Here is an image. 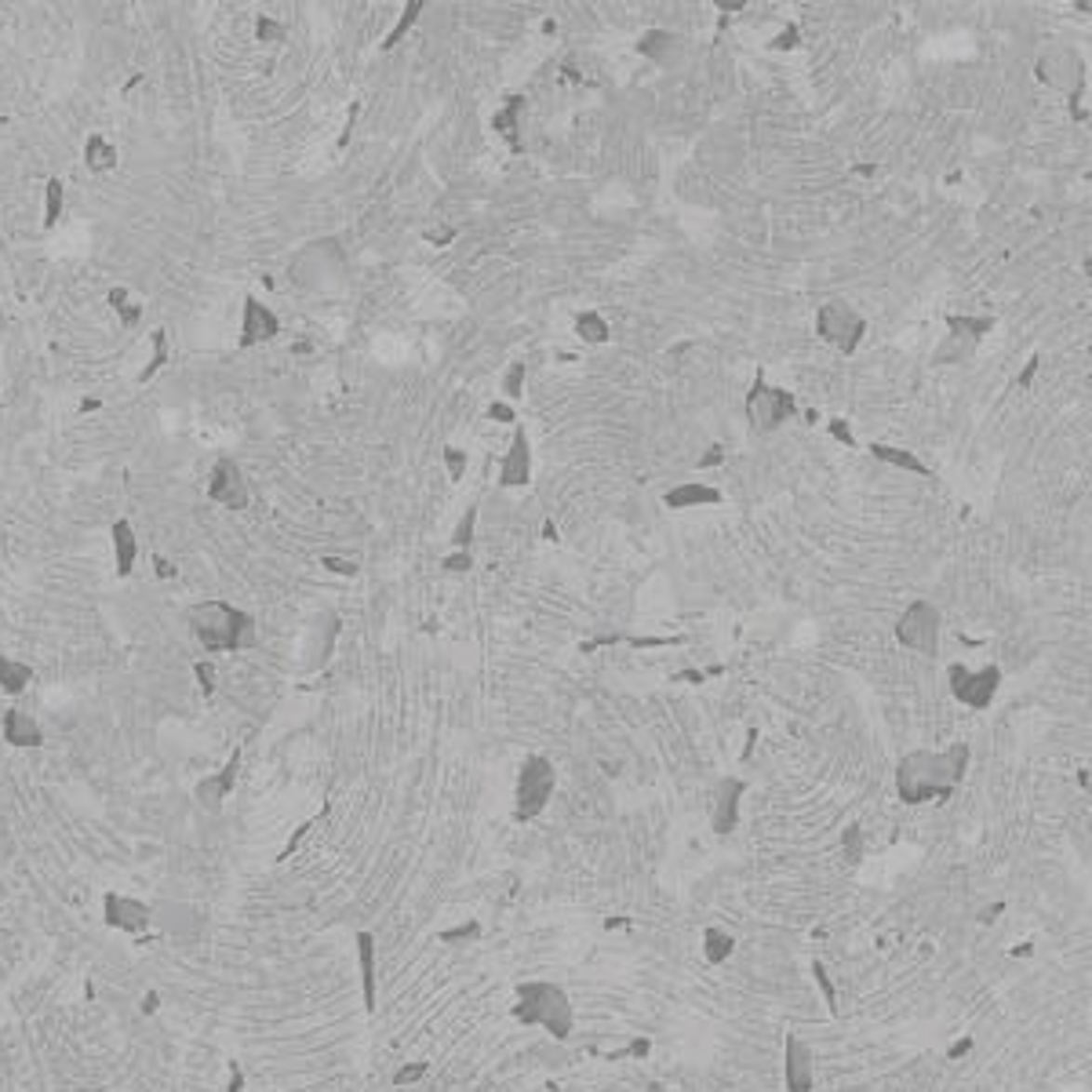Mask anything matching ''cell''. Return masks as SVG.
I'll return each mask as SVG.
<instances>
[{"mask_svg": "<svg viewBox=\"0 0 1092 1092\" xmlns=\"http://www.w3.org/2000/svg\"><path fill=\"white\" fill-rule=\"evenodd\" d=\"M968 765V747L958 743L951 751H914L899 761L896 772V787L899 798L911 805H925V801H947L954 794V787L962 783Z\"/></svg>", "mask_w": 1092, "mask_h": 1092, "instance_id": "cell-1", "label": "cell"}, {"mask_svg": "<svg viewBox=\"0 0 1092 1092\" xmlns=\"http://www.w3.org/2000/svg\"><path fill=\"white\" fill-rule=\"evenodd\" d=\"M831 430H834V437H841L845 445H852V433H848V426H841V419L831 422Z\"/></svg>", "mask_w": 1092, "mask_h": 1092, "instance_id": "cell-47", "label": "cell"}, {"mask_svg": "<svg viewBox=\"0 0 1092 1092\" xmlns=\"http://www.w3.org/2000/svg\"><path fill=\"white\" fill-rule=\"evenodd\" d=\"M648 59H656L659 66H671V62H677L681 59V51H685V41L681 37H673V33H667V30H652L645 41L637 44Z\"/></svg>", "mask_w": 1092, "mask_h": 1092, "instance_id": "cell-20", "label": "cell"}, {"mask_svg": "<svg viewBox=\"0 0 1092 1092\" xmlns=\"http://www.w3.org/2000/svg\"><path fill=\"white\" fill-rule=\"evenodd\" d=\"M157 1008H161V994H157V991H146V994L139 998V1012H142V1016H153Z\"/></svg>", "mask_w": 1092, "mask_h": 1092, "instance_id": "cell-41", "label": "cell"}, {"mask_svg": "<svg viewBox=\"0 0 1092 1092\" xmlns=\"http://www.w3.org/2000/svg\"><path fill=\"white\" fill-rule=\"evenodd\" d=\"M150 342H153V357H150V365L139 372V382H150V379L168 365V332H165V328H153V332H150Z\"/></svg>", "mask_w": 1092, "mask_h": 1092, "instance_id": "cell-27", "label": "cell"}, {"mask_svg": "<svg viewBox=\"0 0 1092 1092\" xmlns=\"http://www.w3.org/2000/svg\"><path fill=\"white\" fill-rule=\"evenodd\" d=\"M896 637L903 648L922 652V656H936L939 648V608L932 601H914L907 605V612L896 623Z\"/></svg>", "mask_w": 1092, "mask_h": 1092, "instance_id": "cell-4", "label": "cell"}, {"mask_svg": "<svg viewBox=\"0 0 1092 1092\" xmlns=\"http://www.w3.org/2000/svg\"><path fill=\"white\" fill-rule=\"evenodd\" d=\"M513 1016L521 1023H543L553 1038H568L572 1034V1019H576L568 998H565V991L553 987V983H525L517 991Z\"/></svg>", "mask_w": 1092, "mask_h": 1092, "instance_id": "cell-3", "label": "cell"}, {"mask_svg": "<svg viewBox=\"0 0 1092 1092\" xmlns=\"http://www.w3.org/2000/svg\"><path fill=\"white\" fill-rule=\"evenodd\" d=\"M0 736H4L7 747H19V751L22 747H41L44 743V728L37 725V717L19 711V707L4 711V717H0Z\"/></svg>", "mask_w": 1092, "mask_h": 1092, "instance_id": "cell-13", "label": "cell"}, {"mask_svg": "<svg viewBox=\"0 0 1092 1092\" xmlns=\"http://www.w3.org/2000/svg\"><path fill=\"white\" fill-rule=\"evenodd\" d=\"M871 456L882 462H892V466H903V470H911V473H922V477H928L932 470L925 466L914 452H907V448H892V445H871Z\"/></svg>", "mask_w": 1092, "mask_h": 1092, "instance_id": "cell-24", "label": "cell"}, {"mask_svg": "<svg viewBox=\"0 0 1092 1092\" xmlns=\"http://www.w3.org/2000/svg\"><path fill=\"white\" fill-rule=\"evenodd\" d=\"M553 794V765L546 757H528L517 776V819H532Z\"/></svg>", "mask_w": 1092, "mask_h": 1092, "instance_id": "cell-6", "label": "cell"}, {"mask_svg": "<svg viewBox=\"0 0 1092 1092\" xmlns=\"http://www.w3.org/2000/svg\"><path fill=\"white\" fill-rule=\"evenodd\" d=\"M422 1074H426V1063H416V1067H401L397 1074H393V1085H408V1082H419Z\"/></svg>", "mask_w": 1092, "mask_h": 1092, "instance_id": "cell-40", "label": "cell"}, {"mask_svg": "<svg viewBox=\"0 0 1092 1092\" xmlns=\"http://www.w3.org/2000/svg\"><path fill=\"white\" fill-rule=\"evenodd\" d=\"M947 325H951V332H954V336H965V339H972V342H976L979 336H987V332L994 328V321H991V317H951Z\"/></svg>", "mask_w": 1092, "mask_h": 1092, "instance_id": "cell-28", "label": "cell"}, {"mask_svg": "<svg viewBox=\"0 0 1092 1092\" xmlns=\"http://www.w3.org/2000/svg\"><path fill=\"white\" fill-rule=\"evenodd\" d=\"M419 11H422V0H412V4H408V7H405V15H401V19H397V26H393V30H390V37H386V41H382V47H386V51H390V47H397V44H401V37H405V33H408V30H412V22H416V19H419Z\"/></svg>", "mask_w": 1092, "mask_h": 1092, "instance_id": "cell-31", "label": "cell"}, {"mask_svg": "<svg viewBox=\"0 0 1092 1092\" xmlns=\"http://www.w3.org/2000/svg\"><path fill=\"white\" fill-rule=\"evenodd\" d=\"M445 568H448V572H466V568H470V553H466V550H459V553L445 557Z\"/></svg>", "mask_w": 1092, "mask_h": 1092, "instance_id": "cell-42", "label": "cell"}, {"mask_svg": "<svg viewBox=\"0 0 1092 1092\" xmlns=\"http://www.w3.org/2000/svg\"><path fill=\"white\" fill-rule=\"evenodd\" d=\"M255 37H259L262 44H281L285 37H288V26L277 22V19H270V15H259V22H255Z\"/></svg>", "mask_w": 1092, "mask_h": 1092, "instance_id": "cell-34", "label": "cell"}, {"mask_svg": "<svg viewBox=\"0 0 1092 1092\" xmlns=\"http://www.w3.org/2000/svg\"><path fill=\"white\" fill-rule=\"evenodd\" d=\"M445 462H448V477L459 481L462 470H466V452H459V448H445Z\"/></svg>", "mask_w": 1092, "mask_h": 1092, "instance_id": "cell-37", "label": "cell"}, {"mask_svg": "<svg viewBox=\"0 0 1092 1092\" xmlns=\"http://www.w3.org/2000/svg\"><path fill=\"white\" fill-rule=\"evenodd\" d=\"M110 306L121 313V325H125V328H135V325H139V317H142V310H139L135 302H127L125 288H113V292H110Z\"/></svg>", "mask_w": 1092, "mask_h": 1092, "instance_id": "cell-33", "label": "cell"}, {"mask_svg": "<svg viewBox=\"0 0 1092 1092\" xmlns=\"http://www.w3.org/2000/svg\"><path fill=\"white\" fill-rule=\"evenodd\" d=\"M972 346H976L972 339L954 336V332H951V339H947V342H943V346L936 350V361H939V365H947V361H958V357H968V353H972Z\"/></svg>", "mask_w": 1092, "mask_h": 1092, "instance_id": "cell-32", "label": "cell"}, {"mask_svg": "<svg viewBox=\"0 0 1092 1092\" xmlns=\"http://www.w3.org/2000/svg\"><path fill=\"white\" fill-rule=\"evenodd\" d=\"M521 110H525V99H517V95H513V99L506 102L503 113H496V121H492V125H496V131H503L510 142H517V117H521Z\"/></svg>", "mask_w": 1092, "mask_h": 1092, "instance_id": "cell-29", "label": "cell"}, {"mask_svg": "<svg viewBox=\"0 0 1092 1092\" xmlns=\"http://www.w3.org/2000/svg\"><path fill=\"white\" fill-rule=\"evenodd\" d=\"M488 416H492V419L510 422V419H513V408H510V405H492V412H488Z\"/></svg>", "mask_w": 1092, "mask_h": 1092, "instance_id": "cell-46", "label": "cell"}, {"mask_svg": "<svg viewBox=\"0 0 1092 1092\" xmlns=\"http://www.w3.org/2000/svg\"><path fill=\"white\" fill-rule=\"evenodd\" d=\"M663 503L671 506V510H688V506H699V503H721V492L707 488V485H681V488H671L663 496Z\"/></svg>", "mask_w": 1092, "mask_h": 1092, "instance_id": "cell-23", "label": "cell"}, {"mask_svg": "<svg viewBox=\"0 0 1092 1092\" xmlns=\"http://www.w3.org/2000/svg\"><path fill=\"white\" fill-rule=\"evenodd\" d=\"M102 922L117 932H127V936H139L153 925V907L135 899V896H125V892H106L102 896Z\"/></svg>", "mask_w": 1092, "mask_h": 1092, "instance_id": "cell-10", "label": "cell"}, {"mask_svg": "<svg viewBox=\"0 0 1092 1092\" xmlns=\"http://www.w3.org/2000/svg\"><path fill=\"white\" fill-rule=\"evenodd\" d=\"M521 379H525V365H513V368H510V376H506V382H503V390H506V397H510V401H513V397H521Z\"/></svg>", "mask_w": 1092, "mask_h": 1092, "instance_id": "cell-39", "label": "cell"}, {"mask_svg": "<svg viewBox=\"0 0 1092 1092\" xmlns=\"http://www.w3.org/2000/svg\"><path fill=\"white\" fill-rule=\"evenodd\" d=\"M62 205H66V186L59 179H47V186H44V230H55L59 226Z\"/></svg>", "mask_w": 1092, "mask_h": 1092, "instance_id": "cell-25", "label": "cell"}, {"mask_svg": "<svg viewBox=\"0 0 1092 1092\" xmlns=\"http://www.w3.org/2000/svg\"><path fill=\"white\" fill-rule=\"evenodd\" d=\"M1038 73H1042V81L1052 87H1063V91H1078L1082 87V73H1085V62H1082V55L1074 51V47H1052L1049 55H1042V62H1038Z\"/></svg>", "mask_w": 1092, "mask_h": 1092, "instance_id": "cell-11", "label": "cell"}, {"mask_svg": "<svg viewBox=\"0 0 1092 1092\" xmlns=\"http://www.w3.org/2000/svg\"><path fill=\"white\" fill-rule=\"evenodd\" d=\"M477 928H456V932H441V939L445 943H459V939H466V936H473Z\"/></svg>", "mask_w": 1092, "mask_h": 1092, "instance_id": "cell-45", "label": "cell"}, {"mask_svg": "<svg viewBox=\"0 0 1092 1092\" xmlns=\"http://www.w3.org/2000/svg\"><path fill=\"white\" fill-rule=\"evenodd\" d=\"M237 765H241V754H233L215 776H205L201 783H197V801L205 805V808H211V812H219L222 808V801L233 794V783H237Z\"/></svg>", "mask_w": 1092, "mask_h": 1092, "instance_id": "cell-14", "label": "cell"}, {"mask_svg": "<svg viewBox=\"0 0 1092 1092\" xmlns=\"http://www.w3.org/2000/svg\"><path fill=\"white\" fill-rule=\"evenodd\" d=\"M816 332H819L823 342H831L834 350L852 353V350L859 346L863 332H867V325H863V317H859L848 302H838V299H834V302L819 306V313H816Z\"/></svg>", "mask_w": 1092, "mask_h": 1092, "instance_id": "cell-5", "label": "cell"}, {"mask_svg": "<svg viewBox=\"0 0 1092 1092\" xmlns=\"http://www.w3.org/2000/svg\"><path fill=\"white\" fill-rule=\"evenodd\" d=\"M473 521H477V510L470 506V510H466V517H462L459 525H456V532H452V543L459 546V550H466V543L473 539Z\"/></svg>", "mask_w": 1092, "mask_h": 1092, "instance_id": "cell-35", "label": "cell"}, {"mask_svg": "<svg viewBox=\"0 0 1092 1092\" xmlns=\"http://www.w3.org/2000/svg\"><path fill=\"white\" fill-rule=\"evenodd\" d=\"M153 565H157V576H161V579H171V576H175V568H171L168 557H161V553H157V557H153Z\"/></svg>", "mask_w": 1092, "mask_h": 1092, "instance_id": "cell-44", "label": "cell"}, {"mask_svg": "<svg viewBox=\"0 0 1092 1092\" xmlns=\"http://www.w3.org/2000/svg\"><path fill=\"white\" fill-rule=\"evenodd\" d=\"M186 623L193 637L205 645V652H241V648H255L259 633H255V619L248 612L226 605V601H201L186 608Z\"/></svg>", "mask_w": 1092, "mask_h": 1092, "instance_id": "cell-2", "label": "cell"}, {"mask_svg": "<svg viewBox=\"0 0 1092 1092\" xmlns=\"http://www.w3.org/2000/svg\"><path fill=\"white\" fill-rule=\"evenodd\" d=\"M30 685H33V667H30V663H19V659H11V656L0 652V688H4L7 696H19V692H26Z\"/></svg>", "mask_w": 1092, "mask_h": 1092, "instance_id": "cell-22", "label": "cell"}, {"mask_svg": "<svg viewBox=\"0 0 1092 1092\" xmlns=\"http://www.w3.org/2000/svg\"><path fill=\"white\" fill-rule=\"evenodd\" d=\"M747 416L761 430H776V426H783V422L794 416V397L787 390L768 386L765 379H757L751 397H747Z\"/></svg>", "mask_w": 1092, "mask_h": 1092, "instance_id": "cell-8", "label": "cell"}, {"mask_svg": "<svg viewBox=\"0 0 1092 1092\" xmlns=\"http://www.w3.org/2000/svg\"><path fill=\"white\" fill-rule=\"evenodd\" d=\"M426 237H430V241H437V245H445V241L452 237V230H430Z\"/></svg>", "mask_w": 1092, "mask_h": 1092, "instance_id": "cell-48", "label": "cell"}, {"mask_svg": "<svg viewBox=\"0 0 1092 1092\" xmlns=\"http://www.w3.org/2000/svg\"><path fill=\"white\" fill-rule=\"evenodd\" d=\"M812 1082H816L812 1049L801 1042L798 1034H787V1089H791V1092H812Z\"/></svg>", "mask_w": 1092, "mask_h": 1092, "instance_id": "cell-15", "label": "cell"}, {"mask_svg": "<svg viewBox=\"0 0 1092 1092\" xmlns=\"http://www.w3.org/2000/svg\"><path fill=\"white\" fill-rule=\"evenodd\" d=\"M732 947H736V939H732L725 928H707V932H703V954H707V962H711V965L728 962Z\"/></svg>", "mask_w": 1092, "mask_h": 1092, "instance_id": "cell-26", "label": "cell"}, {"mask_svg": "<svg viewBox=\"0 0 1092 1092\" xmlns=\"http://www.w3.org/2000/svg\"><path fill=\"white\" fill-rule=\"evenodd\" d=\"M321 565L336 576H357V561H342V557H321Z\"/></svg>", "mask_w": 1092, "mask_h": 1092, "instance_id": "cell-38", "label": "cell"}, {"mask_svg": "<svg viewBox=\"0 0 1092 1092\" xmlns=\"http://www.w3.org/2000/svg\"><path fill=\"white\" fill-rule=\"evenodd\" d=\"M277 332H281L277 313H273L270 306H262L255 295H248V299H245V321H241V346H245V350H248V346H259V342L273 339Z\"/></svg>", "mask_w": 1092, "mask_h": 1092, "instance_id": "cell-12", "label": "cell"}, {"mask_svg": "<svg viewBox=\"0 0 1092 1092\" xmlns=\"http://www.w3.org/2000/svg\"><path fill=\"white\" fill-rule=\"evenodd\" d=\"M739 794H743V779H721L714 798V831L717 834H728L736 827V816H739Z\"/></svg>", "mask_w": 1092, "mask_h": 1092, "instance_id": "cell-17", "label": "cell"}, {"mask_svg": "<svg viewBox=\"0 0 1092 1092\" xmlns=\"http://www.w3.org/2000/svg\"><path fill=\"white\" fill-rule=\"evenodd\" d=\"M1002 685V671L998 667H983V671H968L962 663L951 667V692L958 703H965L972 711H987L994 692Z\"/></svg>", "mask_w": 1092, "mask_h": 1092, "instance_id": "cell-7", "label": "cell"}, {"mask_svg": "<svg viewBox=\"0 0 1092 1092\" xmlns=\"http://www.w3.org/2000/svg\"><path fill=\"white\" fill-rule=\"evenodd\" d=\"M794 44H798V30H794V26H791V30H787V33H779V37H776V41H772V47H794Z\"/></svg>", "mask_w": 1092, "mask_h": 1092, "instance_id": "cell-43", "label": "cell"}, {"mask_svg": "<svg viewBox=\"0 0 1092 1092\" xmlns=\"http://www.w3.org/2000/svg\"><path fill=\"white\" fill-rule=\"evenodd\" d=\"M113 553H117V576L121 579H127L131 572H135V557H139V539H135V528H131V521H117L113 525Z\"/></svg>", "mask_w": 1092, "mask_h": 1092, "instance_id": "cell-18", "label": "cell"}, {"mask_svg": "<svg viewBox=\"0 0 1092 1092\" xmlns=\"http://www.w3.org/2000/svg\"><path fill=\"white\" fill-rule=\"evenodd\" d=\"M576 332L587 339V342H605V339H608V325H605V317H601V313L587 310V313L576 321Z\"/></svg>", "mask_w": 1092, "mask_h": 1092, "instance_id": "cell-30", "label": "cell"}, {"mask_svg": "<svg viewBox=\"0 0 1092 1092\" xmlns=\"http://www.w3.org/2000/svg\"><path fill=\"white\" fill-rule=\"evenodd\" d=\"M357 958H361V983H365V1008L376 1012V936H357Z\"/></svg>", "mask_w": 1092, "mask_h": 1092, "instance_id": "cell-19", "label": "cell"}, {"mask_svg": "<svg viewBox=\"0 0 1092 1092\" xmlns=\"http://www.w3.org/2000/svg\"><path fill=\"white\" fill-rule=\"evenodd\" d=\"M528 470H532L528 437H525V430H517V433H513V445H510V452H506L503 466H499V485H506V488L525 485V481H528Z\"/></svg>", "mask_w": 1092, "mask_h": 1092, "instance_id": "cell-16", "label": "cell"}, {"mask_svg": "<svg viewBox=\"0 0 1092 1092\" xmlns=\"http://www.w3.org/2000/svg\"><path fill=\"white\" fill-rule=\"evenodd\" d=\"M117 146L106 139V135H99V131H91L85 142V165L87 171H95V175H102V171H113L117 168Z\"/></svg>", "mask_w": 1092, "mask_h": 1092, "instance_id": "cell-21", "label": "cell"}, {"mask_svg": "<svg viewBox=\"0 0 1092 1092\" xmlns=\"http://www.w3.org/2000/svg\"><path fill=\"white\" fill-rule=\"evenodd\" d=\"M208 499L219 506H226V510H248L252 492H248V481H245V473H241L237 459H230V456L215 459L211 477H208Z\"/></svg>", "mask_w": 1092, "mask_h": 1092, "instance_id": "cell-9", "label": "cell"}, {"mask_svg": "<svg viewBox=\"0 0 1092 1092\" xmlns=\"http://www.w3.org/2000/svg\"><path fill=\"white\" fill-rule=\"evenodd\" d=\"M193 673H197V688H201L205 696H211V692H215V663H211V659H197V663H193Z\"/></svg>", "mask_w": 1092, "mask_h": 1092, "instance_id": "cell-36", "label": "cell"}]
</instances>
